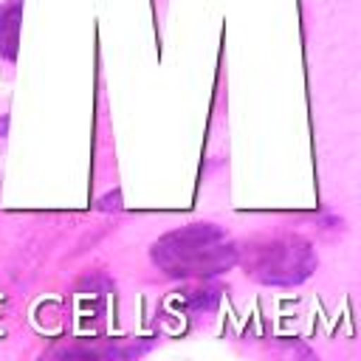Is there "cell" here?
<instances>
[{
  "mask_svg": "<svg viewBox=\"0 0 361 361\" xmlns=\"http://www.w3.org/2000/svg\"><path fill=\"white\" fill-rule=\"evenodd\" d=\"M152 262L169 276H217L237 262V248L209 223H192L164 234L152 245Z\"/></svg>",
  "mask_w": 361,
  "mask_h": 361,
  "instance_id": "obj_1",
  "label": "cell"
},
{
  "mask_svg": "<svg viewBox=\"0 0 361 361\" xmlns=\"http://www.w3.org/2000/svg\"><path fill=\"white\" fill-rule=\"evenodd\" d=\"M245 274L265 285H299L316 268V254L307 240L288 234L257 243L243 257Z\"/></svg>",
  "mask_w": 361,
  "mask_h": 361,
  "instance_id": "obj_2",
  "label": "cell"
},
{
  "mask_svg": "<svg viewBox=\"0 0 361 361\" xmlns=\"http://www.w3.org/2000/svg\"><path fill=\"white\" fill-rule=\"evenodd\" d=\"M20 11H23V0H6V3L0 6V56L8 59V62L17 59Z\"/></svg>",
  "mask_w": 361,
  "mask_h": 361,
  "instance_id": "obj_3",
  "label": "cell"
}]
</instances>
